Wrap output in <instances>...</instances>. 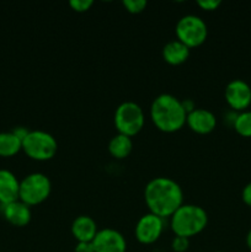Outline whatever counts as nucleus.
<instances>
[{
	"label": "nucleus",
	"instance_id": "1",
	"mask_svg": "<svg viewBox=\"0 0 251 252\" xmlns=\"http://www.w3.org/2000/svg\"><path fill=\"white\" fill-rule=\"evenodd\" d=\"M144 199L150 213L166 218L182 206L184 193L176 181L169 177H157L145 186Z\"/></svg>",
	"mask_w": 251,
	"mask_h": 252
},
{
	"label": "nucleus",
	"instance_id": "2",
	"mask_svg": "<svg viewBox=\"0 0 251 252\" xmlns=\"http://www.w3.org/2000/svg\"><path fill=\"white\" fill-rule=\"evenodd\" d=\"M150 118L159 130L174 133L186 125L187 112L179 98L170 94H161L150 106Z\"/></svg>",
	"mask_w": 251,
	"mask_h": 252
},
{
	"label": "nucleus",
	"instance_id": "3",
	"mask_svg": "<svg viewBox=\"0 0 251 252\" xmlns=\"http://www.w3.org/2000/svg\"><path fill=\"white\" fill-rule=\"evenodd\" d=\"M208 223L207 212L194 204H182L171 216V229L176 236L192 238L204 230Z\"/></svg>",
	"mask_w": 251,
	"mask_h": 252
},
{
	"label": "nucleus",
	"instance_id": "4",
	"mask_svg": "<svg viewBox=\"0 0 251 252\" xmlns=\"http://www.w3.org/2000/svg\"><path fill=\"white\" fill-rule=\"evenodd\" d=\"M22 150L31 159L47 161L57 154L58 143L53 135L44 130H30L22 139Z\"/></svg>",
	"mask_w": 251,
	"mask_h": 252
},
{
	"label": "nucleus",
	"instance_id": "5",
	"mask_svg": "<svg viewBox=\"0 0 251 252\" xmlns=\"http://www.w3.org/2000/svg\"><path fill=\"white\" fill-rule=\"evenodd\" d=\"M144 122V112L138 103L126 101L116 108L115 126L120 134L134 137L143 129Z\"/></svg>",
	"mask_w": 251,
	"mask_h": 252
},
{
	"label": "nucleus",
	"instance_id": "6",
	"mask_svg": "<svg viewBox=\"0 0 251 252\" xmlns=\"http://www.w3.org/2000/svg\"><path fill=\"white\" fill-rule=\"evenodd\" d=\"M52 185L48 177L39 172L30 174L20 181L19 199L27 206H37L51 194Z\"/></svg>",
	"mask_w": 251,
	"mask_h": 252
},
{
	"label": "nucleus",
	"instance_id": "7",
	"mask_svg": "<svg viewBox=\"0 0 251 252\" xmlns=\"http://www.w3.org/2000/svg\"><path fill=\"white\" fill-rule=\"evenodd\" d=\"M175 31H176L177 39L188 48L201 46L202 43H204L208 34L206 22L196 15H186L181 17L177 21Z\"/></svg>",
	"mask_w": 251,
	"mask_h": 252
},
{
	"label": "nucleus",
	"instance_id": "8",
	"mask_svg": "<svg viewBox=\"0 0 251 252\" xmlns=\"http://www.w3.org/2000/svg\"><path fill=\"white\" fill-rule=\"evenodd\" d=\"M228 105L235 111H246L251 105V86L241 79H234L224 90Z\"/></svg>",
	"mask_w": 251,
	"mask_h": 252
},
{
	"label": "nucleus",
	"instance_id": "9",
	"mask_svg": "<svg viewBox=\"0 0 251 252\" xmlns=\"http://www.w3.org/2000/svg\"><path fill=\"white\" fill-rule=\"evenodd\" d=\"M162 228H164L162 218L153 213H148L138 220L134 230L135 238L140 244L149 245V244L155 243L160 238Z\"/></svg>",
	"mask_w": 251,
	"mask_h": 252
},
{
	"label": "nucleus",
	"instance_id": "10",
	"mask_svg": "<svg viewBox=\"0 0 251 252\" xmlns=\"http://www.w3.org/2000/svg\"><path fill=\"white\" fill-rule=\"evenodd\" d=\"M95 252H126L127 243L122 234L113 229L98 230L93 240Z\"/></svg>",
	"mask_w": 251,
	"mask_h": 252
},
{
	"label": "nucleus",
	"instance_id": "11",
	"mask_svg": "<svg viewBox=\"0 0 251 252\" xmlns=\"http://www.w3.org/2000/svg\"><path fill=\"white\" fill-rule=\"evenodd\" d=\"M186 125L197 134H208L217 126V118L213 112L206 108H194L187 113Z\"/></svg>",
	"mask_w": 251,
	"mask_h": 252
},
{
	"label": "nucleus",
	"instance_id": "12",
	"mask_svg": "<svg viewBox=\"0 0 251 252\" xmlns=\"http://www.w3.org/2000/svg\"><path fill=\"white\" fill-rule=\"evenodd\" d=\"M20 181L9 170H0V203L2 206L19 201Z\"/></svg>",
	"mask_w": 251,
	"mask_h": 252
},
{
	"label": "nucleus",
	"instance_id": "13",
	"mask_svg": "<svg viewBox=\"0 0 251 252\" xmlns=\"http://www.w3.org/2000/svg\"><path fill=\"white\" fill-rule=\"evenodd\" d=\"M97 231L96 221L88 216L78 217L71 224V234L79 243H93Z\"/></svg>",
	"mask_w": 251,
	"mask_h": 252
},
{
	"label": "nucleus",
	"instance_id": "14",
	"mask_svg": "<svg viewBox=\"0 0 251 252\" xmlns=\"http://www.w3.org/2000/svg\"><path fill=\"white\" fill-rule=\"evenodd\" d=\"M5 219L14 226H26L31 221V209L24 202L15 201L4 206L2 209Z\"/></svg>",
	"mask_w": 251,
	"mask_h": 252
},
{
	"label": "nucleus",
	"instance_id": "15",
	"mask_svg": "<svg viewBox=\"0 0 251 252\" xmlns=\"http://www.w3.org/2000/svg\"><path fill=\"white\" fill-rule=\"evenodd\" d=\"M189 57V48L179 39L167 42L162 48V58L170 65H180Z\"/></svg>",
	"mask_w": 251,
	"mask_h": 252
},
{
	"label": "nucleus",
	"instance_id": "16",
	"mask_svg": "<svg viewBox=\"0 0 251 252\" xmlns=\"http://www.w3.org/2000/svg\"><path fill=\"white\" fill-rule=\"evenodd\" d=\"M133 148L132 139L127 135H123L118 133L117 135L112 137V139L108 143V152L116 159H125L130 154Z\"/></svg>",
	"mask_w": 251,
	"mask_h": 252
},
{
	"label": "nucleus",
	"instance_id": "17",
	"mask_svg": "<svg viewBox=\"0 0 251 252\" xmlns=\"http://www.w3.org/2000/svg\"><path fill=\"white\" fill-rule=\"evenodd\" d=\"M22 150V140L14 132L0 133V157H14Z\"/></svg>",
	"mask_w": 251,
	"mask_h": 252
},
{
	"label": "nucleus",
	"instance_id": "18",
	"mask_svg": "<svg viewBox=\"0 0 251 252\" xmlns=\"http://www.w3.org/2000/svg\"><path fill=\"white\" fill-rule=\"evenodd\" d=\"M234 129L243 137H251V111H243L234 118Z\"/></svg>",
	"mask_w": 251,
	"mask_h": 252
},
{
	"label": "nucleus",
	"instance_id": "19",
	"mask_svg": "<svg viewBox=\"0 0 251 252\" xmlns=\"http://www.w3.org/2000/svg\"><path fill=\"white\" fill-rule=\"evenodd\" d=\"M122 4L130 14H140L143 10H145L148 2L145 0H123Z\"/></svg>",
	"mask_w": 251,
	"mask_h": 252
},
{
	"label": "nucleus",
	"instance_id": "20",
	"mask_svg": "<svg viewBox=\"0 0 251 252\" xmlns=\"http://www.w3.org/2000/svg\"><path fill=\"white\" fill-rule=\"evenodd\" d=\"M93 0H71L69 1V6L76 12H85L93 6Z\"/></svg>",
	"mask_w": 251,
	"mask_h": 252
},
{
	"label": "nucleus",
	"instance_id": "21",
	"mask_svg": "<svg viewBox=\"0 0 251 252\" xmlns=\"http://www.w3.org/2000/svg\"><path fill=\"white\" fill-rule=\"evenodd\" d=\"M189 240L187 238H182V236H175L172 240L171 248L175 252H185L188 249Z\"/></svg>",
	"mask_w": 251,
	"mask_h": 252
},
{
	"label": "nucleus",
	"instance_id": "22",
	"mask_svg": "<svg viewBox=\"0 0 251 252\" xmlns=\"http://www.w3.org/2000/svg\"><path fill=\"white\" fill-rule=\"evenodd\" d=\"M220 0H199V1H197V5H198L201 9L206 10V11H213V10H217L220 6Z\"/></svg>",
	"mask_w": 251,
	"mask_h": 252
},
{
	"label": "nucleus",
	"instance_id": "23",
	"mask_svg": "<svg viewBox=\"0 0 251 252\" xmlns=\"http://www.w3.org/2000/svg\"><path fill=\"white\" fill-rule=\"evenodd\" d=\"M241 197H243V201L245 202L249 207H251V181L244 187Z\"/></svg>",
	"mask_w": 251,
	"mask_h": 252
},
{
	"label": "nucleus",
	"instance_id": "24",
	"mask_svg": "<svg viewBox=\"0 0 251 252\" xmlns=\"http://www.w3.org/2000/svg\"><path fill=\"white\" fill-rule=\"evenodd\" d=\"M75 252H95L93 243H78Z\"/></svg>",
	"mask_w": 251,
	"mask_h": 252
},
{
	"label": "nucleus",
	"instance_id": "25",
	"mask_svg": "<svg viewBox=\"0 0 251 252\" xmlns=\"http://www.w3.org/2000/svg\"><path fill=\"white\" fill-rule=\"evenodd\" d=\"M246 245H248V248L251 250V229L249 230L248 235H246Z\"/></svg>",
	"mask_w": 251,
	"mask_h": 252
}]
</instances>
